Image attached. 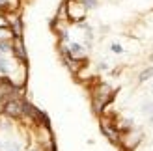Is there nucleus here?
Returning <instances> with one entry per match:
<instances>
[{"instance_id": "f257e3e1", "label": "nucleus", "mask_w": 153, "mask_h": 151, "mask_svg": "<svg viewBox=\"0 0 153 151\" xmlns=\"http://www.w3.org/2000/svg\"><path fill=\"white\" fill-rule=\"evenodd\" d=\"M149 78H153V65H149V67H144V69L138 73V80L140 84H144V82H148Z\"/></svg>"}, {"instance_id": "f03ea898", "label": "nucleus", "mask_w": 153, "mask_h": 151, "mask_svg": "<svg viewBox=\"0 0 153 151\" xmlns=\"http://www.w3.org/2000/svg\"><path fill=\"white\" fill-rule=\"evenodd\" d=\"M6 119H7V116H6V112L2 110V108H0V151H2V144H4V125H6ZM41 123V121H39ZM36 131V129H34ZM26 147V146H25ZM22 151H25V149H22Z\"/></svg>"}, {"instance_id": "7ed1b4c3", "label": "nucleus", "mask_w": 153, "mask_h": 151, "mask_svg": "<svg viewBox=\"0 0 153 151\" xmlns=\"http://www.w3.org/2000/svg\"><path fill=\"white\" fill-rule=\"evenodd\" d=\"M80 4L86 11H91V10H97L99 7V0H80Z\"/></svg>"}, {"instance_id": "20e7f679", "label": "nucleus", "mask_w": 153, "mask_h": 151, "mask_svg": "<svg viewBox=\"0 0 153 151\" xmlns=\"http://www.w3.org/2000/svg\"><path fill=\"white\" fill-rule=\"evenodd\" d=\"M108 50H110V52H114V54H123V52H125V49L121 47L120 43H116V41L108 45Z\"/></svg>"}, {"instance_id": "39448f33", "label": "nucleus", "mask_w": 153, "mask_h": 151, "mask_svg": "<svg viewBox=\"0 0 153 151\" xmlns=\"http://www.w3.org/2000/svg\"><path fill=\"white\" fill-rule=\"evenodd\" d=\"M2 2H4V0H0V4H2Z\"/></svg>"}]
</instances>
